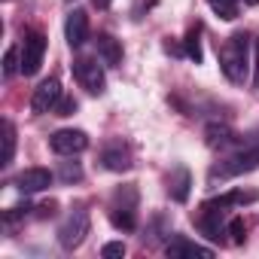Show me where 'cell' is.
<instances>
[{"mask_svg": "<svg viewBox=\"0 0 259 259\" xmlns=\"http://www.w3.org/2000/svg\"><path fill=\"white\" fill-rule=\"evenodd\" d=\"M61 98H64V92H61L58 76H49V79H43V82L37 85V92H34V98H31V110H34L37 116L52 113V110L58 107Z\"/></svg>", "mask_w": 259, "mask_h": 259, "instance_id": "cell-6", "label": "cell"}, {"mask_svg": "<svg viewBox=\"0 0 259 259\" xmlns=\"http://www.w3.org/2000/svg\"><path fill=\"white\" fill-rule=\"evenodd\" d=\"M165 253H168L171 259H183V256H201V259H210V256H213V250L198 247V244H192V241L183 238V235H177V238L165 247Z\"/></svg>", "mask_w": 259, "mask_h": 259, "instance_id": "cell-11", "label": "cell"}, {"mask_svg": "<svg viewBox=\"0 0 259 259\" xmlns=\"http://www.w3.org/2000/svg\"><path fill=\"white\" fill-rule=\"evenodd\" d=\"M110 223L122 232H135L138 220H135V207H113L110 210Z\"/></svg>", "mask_w": 259, "mask_h": 259, "instance_id": "cell-16", "label": "cell"}, {"mask_svg": "<svg viewBox=\"0 0 259 259\" xmlns=\"http://www.w3.org/2000/svg\"><path fill=\"white\" fill-rule=\"evenodd\" d=\"M43 55H46V37L43 34H28L25 43H22V73L25 76H34L43 64Z\"/></svg>", "mask_w": 259, "mask_h": 259, "instance_id": "cell-7", "label": "cell"}, {"mask_svg": "<svg viewBox=\"0 0 259 259\" xmlns=\"http://www.w3.org/2000/svg\"><path fill=\"white\" fill-rule=\"evenodd\" d=\"M256 168H259V138H253L244 150H238L235 156H229L226 162H220V165L210 171V183L229 180V177H241V174L256 171Z\"/></svg>", "mask_w": 259, "mask_h": 259, "instance_id": "cell-2", "label": "cell"}, {"mask_svg": "<svg viewBox=\"0 0 259 259\" xmlns=\"http://www.w3.org/2000/svg\"><path fill=\"white\" fill-rule=\"evenodd\" d=\"M64 40L70 49H79L85 40H89V16L82 10H73L64 22Z\"/></svg>", "mask_w": 259, "mask_h": 259, "instance_id": "cell-10", "label": "cell"}, {"mask_svg": "<svg viewBox=\"0 0 259 259\" xmlns=\"http://www.w3.org/2000/svg\"><path fill=\"white\" fill-rule=\"evenodd\" d=\"M73 76H76V82H79L89 95H101L104 85H107L101 64L92 61V58H79V61H73Z\"/></svg>", "mask_w": 259, "mask_h": 259, "instance_id": "cell-5", "label": "cell"}, {"mask_svg": "<svg viewBox=\"0 0 259 259\" xmlns=\"http://www.w3.org/2000/svg\"><path fill=\"white\" fill-rule=\"evenodd\" d=\"M58 177H61L64 183H76V180H82V168H79V162H61Z\"/></svg>", "mask_w": 259, "mask_h": 259, "instance_id": "cell-21", "label": "cell"}, {"mask_svg": "<svg viewBox=\"0 0 259 259\" xmlns=\"http://www.w3.org/2000/svg\"><path fill=\"white\" fill-rule=\"evenodd\" d=\"M253 89H259V40H253Z\"/></svg>", "mask_w": 259, "mask_h": 259, "instance_id": "cell-25", "label": "cell"}, {"mask_svg": "<svg viewBox=\"0 0 259 259\" xmlns=\"http://www.w3.org/2000/svg\"><path fill=\"white\" fill-rule=\"evenodd\" d=\"M52 213H55V201H49V204L40 207V217H52Z\"/></svg>", "mask_w": 259, "mask_h": 259, "instance_id": "cell-26", "label": "cell"}, {"mask_svg": "<svg viewBox=\"0 0 259 259\" xmlns=\"http://www.w3.org/2000/svg\"><path fill=\"white\" fill-rule=\"evenodd\" d=\"M95 7H101V10H104V7H110V0H95Z\"/></svg>", "mask_w": 259, "mask_h": 259, "instance_id": "cell-27", "label": "cell"}, {"mask_svg": "<svg viewBox=\"0 0 259 259\" xmlns=\"http://www.w3.org/2000/svg\"><path fill=\"white\" fill-rule=\"evenodd\" d=\"M22 70V55H19V49L13 46V49H7V55H4V76L10 79V76H16Z\"/></svg>", "mask_w": 259, "mask_h": 259, "instance_id": "cell-20", "label": "cell"}, {"mask_svg": "<svg viewBox=\"0 0 259 259\" xmlns=\"http://www.w3.org/2000/svg\"><path fill=\"white\" fill-rule=\"evenodd\" d=\"M89 226H92V220H89L85 210H70V213L64 217V223L58 226V244H61L64 250H76V247L85 241Z\"/></svg>", "mask_w": 259, "mask_h": 259, "instance_id": "cell-3", "label": "cell"}, {"mask_svg": "<svg viewBox=\"0 0 259 259\" xmlns=\"http://www.w3.org/2000/svg\"><path fill=\"white\" fill-rule=\"evenodd\" d=\"M52 113H55V116H73V113H76V101H73V98H61Z\"/></svg>", "mask_w": 259, "mask_h": 259, "instance_id": "cell-24", "label": "cell"}, {"mask_svg": "<svg viewBox=\"0 0 259 259\" xmlns=\"http://www.w3.org/2000/svg\"><path fill=\"white\" fill-rule=\"evenodd\" d=\"M52 171L49 168H25L19 177H16V189L22 195H34V192H43L52 186Z\"/></svg>", "mask_w": 259, "mask_h": 259, "instance_id": "cell-8", "label": "cell"}, {"mask_svg": "<svg viewBox=\"0 0 259 259\" xmlns=\"http://www.w3.org/2000/svg\"><path fill=\"white\" fill-rule=\"evenodd\" d=\"M101 256L104 259H119V256H125V244L122 241H110V244L101 247Z\"/></svg>", "mask_w": 259, "mask_h": 259, "instance_id": "cell-23", "label": "cell"}, {"mask_svg": "<svg viewBox=\"0 0 259 259\" xmlns=\"http://www.w3.org/2000/svg\"><path fill=\"white\" fill-rule=\"evenodd\" d=\"M250 40H253V37H247V34H235V37L220 49V67H223V73H226L229 82H244V79H247V64H250L247 52H250Z\"/></svg>", "mask_w": 259, "mask_h": 259, "instance_id": "cell-1", "label": "cell"}, {"mask_svg": "<svg viewBox=\"0 0 259 259\" xmlns=\"http://www.w3.org/2000/svg\"><path fill=\"white\" fill-rule=\"evenodd\" d=\"M207 7H210L220 19H226V22L238 19V0H207Z\"/></svg>", "mask_w": 259, "mask_h": 259, "instance_id": "cell-19", "label": "cell"}, {"mask_svg": "<svg viewBox=\"0 0 259 259\" xmlns=\"http://www.w3.org/2000/svg\"><path fill=\"white\" fill-rule=\"evenodd\" d=\"M198 34H201V28L195 25L189 34H186V40H183V52L195 61V64H201V58H204V52H201V40H198Z\"/></svg>", "mask_w": 259, "mask_h": 259, "instance_id": "cell-17", "label": "cell"}, {"mask_svg": "<svg viewBox=\"0 0 259 259\" xmlns=\"http://www.w3.org/2000/svg\"><path fill=\"white\" fill-rule=\"evenodd\" d=\"M13 156H16V128H13V122H4V156H0V165H10L13 162Z\"/></svg>", "mask_w": 259, "mask_h": 259, "instance_id": "cell-18", "label": "cell"}, {"mask_svg": "<svg viewBox=\"0 0 259 259\" xmlns=\"http://www.w3.org/2000/svg\"><path fill=\"white\" fill-rule=\"evenodd\" d=\"M244 232H247V229H244V220H241V217L229 220V226H226V235H232V238H229L232 244H244Z\"/></svg>", "mask_w": 259, "mask_h": 259, "instance_id": "cell-22", "label": "cell"}, {"mask_svg": "<svg viewBox=\"0 0 259 259\" xmlns=\"http://www.w3.org/2000/svg\"><path fill=\"white\" fill-rule=\"evenodd\" d=\"M244 4H250V7H256V4H259V0H244Z\"/></svg>", "mask_w": 259, "mask_h": 259, "instance_id": "cell-28", "label": "cell"}, {"mask_svg": "<svg viewBox=\"0 0 259 259\" xmlns=\"http://www.w3.org/2000/svg\"><path fill=\"white\" fill-rule=\"evenodd\" d=\"M49 147L58 153V156H76L82 150H89V135L79 132V128H61L49 138Z\"/></svg>", "mask_w": 259, "mask_h": 259, "instance_id": "cell-4", "label": "cell"}, {"mask_svg": "<svg viewBox=\"0 0 259 259\" xmlns=\"http://www.w3.org/2000/svg\"><path fill=\"white\" fill-rule=\"evenodd\" d=\"M204 141H207V147H210V150H226V147H232V144L238 141V135L232 132L229 125L210 122V125L204 128Z\"/></svg>", "mask_w": 259, "mask_h": 259, "instance_id": "cell-12", "label": "cell"}, {"mask_svg": "<svg viewBox=\"0 0 259 259\" xmlns=\"http://www.w3.org/2000/svg\"><path fill=\"white\" fill-rule=\"evenodd\" d=\"M98 55H101V61L107 64V67H119L122 64V43L116 40V37H110V34H98Z\"/></svg>", "mask_w": 259, "mask_h": 259, "instance_id": "cell-13", "label": "cell"}, {"mask_svg": "<svg viewBox=\"0 0 259 259\" xmlns=\"http://www.w3.org/2000/svg\"><path fill=\"white\" fill-rule=\"evenodd\" d=\"M189 186H192V177H189V171H186L183 165H177V168L171 171V177H168V192H171V198L183 204V201L189 198Z\"/></svg>", "mask_w": 259, "mask_h": 259, "instance_id": "cell-14", "label": "cell"}, {"mask_svg": "<svg viewBox=\"0 0 259 259\" xmlns=\"http://www.w3.org/2000/svg\"><path fill=\"white\" fill-rule=\"evenodd\" d=\"M101 162H104V168L107 171H128L132 168V156H128V150L125 147H107L104 150V156H101Z\"/></svg>", "mask_w": 259, "mask_h": 259, "instance_id": "cell-15", "label": "cell"}, {"mask_svg": "<svg viewBox=\"0 0 259 259\" xmlns=\"http://www.w3.org/2000/svg\"><path fill=\"white\" fill-rule=\"evenodd\" d=\"M198 226H201V232H204V238H210V241H223V235H226V223H223V207H217V204H201V213H198Z\"/></svg>", "mask_w": 259, "mask_h": 259, "instance_id": "cell-9", "label": "cell"}]
</instances>
